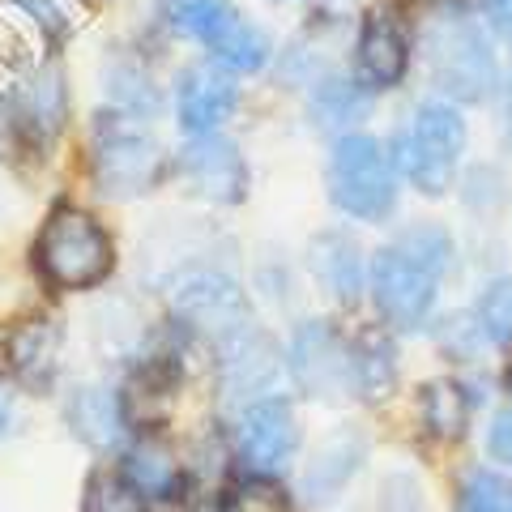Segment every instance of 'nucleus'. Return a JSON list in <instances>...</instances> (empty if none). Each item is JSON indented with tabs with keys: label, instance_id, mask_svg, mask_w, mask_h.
<instances>
[{
	"label": "nucleus",
	"instance_id": "f257e3e1",
	"mask_svg": "<svg viewBox=\"0 0 512 512\" xmlns=\"http://www.w3.org/2000/svg\"><path fill=\"white\" fill-rule=\"evenodd\" d=\"M457 269L453 235L436 222H410L372 256V299L384 325L419 333L436 312L440 286Z\"/></svg>",
	"mask_w": 512,
	"mask_h": 512
},
{
	"label": "nucleus",
	"instance_id": "f03ea898",
	"mask_svg": "<svg viewBox=\"0 0 512 512\" xmlns=\"http://www.w3.org/2000/svg\"><path fill=\"white\" fill-rule=\"evenodd\" d=\"M423 56L436 90L448 103H483L500 82L487 30L466 13H436L423 30Z\"/></svg>",
	"mask_w": 512,
	"mask_h": 512
},
{
	"label": "nucleus",
	"instance_id": "7ed1b4c3",
	"mask_svg": "<svg viewBox=\"0 0 512 512\" xmlns=\"http://www.w3.org/2000/svg\"><path fill=\"white\" fill-rule=\"evenodd\" d=\"M461 154H466V120L448 99H427L414 107L410 124L393 137V171L423 192V197H444L457 180Z\"/></svg>",
	"mask_w": 512,
	"mask_h": 512
},
{
	"label": "nucleus",
	"instance_id": "20e7f679",
	"mask_svg": "<svg viewBox=\"0 0 512 512\" xmlns=\"http://www.w3.org/2000/svg\"><path fill=\"white\" fill-rule=\"evenodd\" d=\"M35 261H39V274L56 291H90V286H99L111 274L116 248H111V235L94 214L77 210V205H60L43 222Z\"/></svg>",
	"mask_w": 512,
	"mask_h": 512
},
{
	"label": "nucleus",
	"instance_id": "39448f33",
	"mask_svg": "<svg viewBox=\"0 0 512 512\" xmlns=\"http://www.w3.org/2000/svg\"><path fill=\"white\" fill-rule=\"evenodd\" d=\"M325 192L346 218L384 222L397 210V171L389 150L372 133L338 137L325 163Z\"/></svg>",
	"mask_w": 512,
	"mask_h": 512
},
{
	"label": "nucleus",
	"instance_id": "423d86ee",
	"mask_svg": "<svg viewBox=\"0 0 512 512\" xmlns=\"http://www.w3.org/2000/svg\"><path fill=\"white\" fill-rule=\"evenodd\" d=\"M163 18L175 35L201 43L231 73H256L274 56L269 35L252 26L231 0H163Z\"/></svg>",
	"mask_w": 512,
	"mask_h": 512
},
{
	"label": "nucleus",
	"instance_id": "0eeeda50",
	"mask_svg": "<svg viewBox=\"0 0 512 512\" xmlns=\"http://www.w3.org/2000/svg\"><path fill=\"white\" fill-rule=\"evenodd\" d=\"M163 167L158 137L146 128V120L111 111L94 124V146H90V175L94 188L111 201H133L146 197Z\"/></svg>",
	"mask_w": 512,
	"mask_h": 512
},
{
	"label": "nucleus",
	"instance_id": "6e6552de",
	"mask_svg": "<svg viewBox=\"0 0 512 512\" xmlns=\"http://www.w3.org/2000/svg\"><path fill=\"white\" fill-rule=\"evenodd\" d=\"M291 380L299 393L316 397V402H342L350 393V342L342 338L329 320H303L291 338Z\"/></svg>",
	"mask_w": 512,
	"mask_h": 512
},
{
	"label": "nucleus",
	"instance_id": "1a4fd4ad",
	"mask_svg": "<svg viewBox=\"0 0 512 512\" xmlns=\"http://www.w3.org/2000/svg\"><path fill=\"white\" fill-rule=\"evenodd\" d=\"M171 308L184 325L210 329L218 338H231V333L252 325V308H248V295L239 291V282L218 274L210 265L184 269V274L171 282Z\"/></svg>",
	"mask_w": 512,
	"mask_h": 512
},
{
	"label": "nucleus",
	"instance_id": "9d476101",
	"mask_svg": "<svg viewBox=\"0 0 512 512\" xmlns=\"http://www.w3.org/2000/svg\"><path fill=\"white\" fill-rule=\"evenodd\" d=\"M235 448H239V461L252 474H278L299 448V414L291 406V397L265 393L248 402L244 419H239Z\"/></svg>",
	"mask_w": 512,
	"mask_h": 512
},
{
	"label": "nucleus",
	"instance_id": "9b49d317",
	"mask_svg": "<svg viewBox=\"0 0 512 512\" xmlns=\"http://www.w3.org/2000/svg\"><path fill=\"white\" fill-rule=\"evenodd\" d=\"M180 175L201 201H214V205H239L248 197V180H252L248 158L222 133L192 137L180 150Z\"/></svg>",
	"mask_w": 512,
	"mask_h": 512
},
{
	"label": "nucleus",
	"instance_id": "f8f14e48",
	"mask_svg": "<svg viewBox=\"0 0 512 512\" xmlns=\"http://www.w3.org/2000/svg\"><path fill=\"white\" fill-rule=\"evenodd\" d=\"M239 107V86L222 64H192L175 82V120L188 137L218 133Z\"/></svg>",
	"mask_w": 512,
	"mask_h": 512
},
{
	"label": "nucleus",
	"instance_id": "ddd939ff",
	"mask_svg": "<svg viewBox=\"0 0 512 512\" xmlns=\"http://www.w3.org/2000/svg\"><path fill=\"white\" fill-rule=\"evenodd\" d=\"M64 116H69V90H64V69L56 60H39L30 73L13 77L9 124L18 128V133L47 141L60 133Z\"/></svg>",
	"mask_w": 512,
	"mask_h": 512
},
{
	"label": "nucleus",
	"instance_id": "4468645a",
	"mask_svg": "<svg viewBox=\"0 0 512 512\" xmlns=\"http://www.w3.org/2000/svg\"><path fill=\"white\" fill-rule=\"evenodd\" d=\"M308 269H312L316 286L333 303H342V308H359V299H363V248H359V239L350 231L329 227V231L312 235Z\"/></svg>",
	"mask_w": 512,
	"mask_h": 512
},
{
	"label": "nucleus",
	"instance_id": "2eb2a0df",
	"mask_svg": "<svg viewBox=\"0 0 512 512\" xmlns=\"http://www.w3.org/2000/svg\"><path fill=\"white\" fill-rule=\"evenodd\" d=\"M5 355H9L13 376H18L26 389L43 393L47 384L56 380V372H60L64 325H60L56 316H30V320H22V325L9 333Z\"/></svg>",
	"mask_w": 512,
	"mask_h": 512
},
{
	"label": "nucleus",
	"instance_id": "dca6fc26",
	"mask_svg": "<svg viewBox=\"0 0 512 512\" xmlns=\"http://www.w3.org/2000/svg\"><path fill=\"white\" fill-rule=\"evenodd\" d=\"M363 461H367V436L359 427H338L308 461V470L299 478V491L308 495L312 504L333 500L338 491L350 487V478L363 470Z\"/></svg>",
	"mask_w": 512,
	"mask_h": 512
},
{
	"label": "nucleus",
	"instance_id": "f3484780",
	"mask_svg": "<svg viewBox=\"0 0 512 512\" xmlns=\"http://www.w3.org/2000/svg\"><path fill=\"white\" fill-rule=\"evenodd\" d=\"M359 77L367 90H389L406 77V64H410V47H406V35L389 13H367L363 18V30H359Z\"/></svg>",
	"mask_w": 512,
	"mask_h": 512
},
{
	"label": "nucleus",
	"instance_id": "a211bd4d",
	"mask_svg": "<svg viewBox=\"0 0 512 512\" xmlns=\"http://www.w3.org/2000/svg\"><path fill=\"white\" fill-rule=\"evenodd\" d=\"M274 376H278V355L269 338L256 333V325L222 338V389H227L231 402H239V397L256 402Z\"/></svg>",
	"mask_w": 512,
	"mask_h": 512
},
{
	"label": "nucleus",
	"instance_id": "6ab92c4d",
	"mask_svg": "<svg viewBox=\"0 0 512 512\" xmlns=\"http://www.w3.org/2000/svg\"><path fill=\"white\" fill-rule=\"evenodd\" d=\"M64 419H69L77 440L99 448V453H111L128 436L124 397L116 389H103V384H82L64 406Z\"/></svg>",
	"mask_w": 512,
	"mask_h": 512
},
{
	"label": "nucleus",
	"instance_id": "aec40b11",
	"mask_svg": "<svg viewBox=\"0 0 512 512\" xmlns=\"http://www.w3.org/2000/svg\"><path fill=\"white\" fill-rule=\"evenodd\" d=\"M397 389V346L384 329H363L350 342V393L363 402H384Z\"/></svg>",
	"mask_w": 512,
	"mask_h": 512
},
{
	"label": "nucleus",
	"instance_id": "412c9836",
	"mask_svg": "<svg viewBox=\"0 0 512 512\" xmlns=\"http://www.w3.org/2000/svg\"><path fill=\"white\" fill-rule=\"evenodd\" d=\"M367 111H372V90L359 86L355 77H338V73L320 77L308 94V116L316 128H325V133L359 124Z\"/></svg>",
	"mask_w": 512,
	"mask_h": 512
},
{
	"label": "nucleus",
	"instance_id": "4be33fe9",
	"mask_svg": "<svg viewBox=\"0 0 512 512\" xmlns=\"http://www.w3.org/2000/svg\"><path fill=\"white\" fill-rule=\"evenodd\" d=\"M103 86H107V99L124 116H137V120H150L158 111V90L150 82V73L141 69L137 60L128 56H111L107 69H103Z\"/></svg>",
	"mask_w": 512,
	"mask_h": 512
},
{
	"label": "nucleus",
	"instance_id": "5701e85b",
	"mask_svg": "<svg viewBox=\"0 0 512 512\" xmlns=\"http://www.w3.org/2000/svg\"><path fill=\"white\" fill-rule=\"evenodd\" d=\"M128 483H133L141 495H154V500H167V495L180 487V466H175L171 448L167 444H154V440H141L124 453V470H120Z\"/></svg>",
	"mask_w": 512,
	"mask_h": 512
},
{
	"label": "nucleus",
	"instance_id": "b1692460",
	"mask_svg": "<svg viewBox=\"0 0 512 512\" xmlns=\"http://www.w3.org/2000/svg\"><path fill=\"white\" fill-rule=\"evenodd\" d=\"M39 52H43V30L35 26V18H30L18 0L0 5V64L13 77H22L43 60Z\"/></svg>",
	"mask_w": 512,
	"mask_h": 512
},
{
	"label": "nucleus",
	"instance_id": "393cba45",
	"mask_svg": "<svg viewBox=\"0 0 512 512\" xmlns=\"http://www.w3.org/2000/svg\"><path fill=\"white\" fill-rule=\"evenodd\" d=\"M419 410H423V427L440 440H457L466 436V397H461V384L453 380H431L419 389Z\"/></svg>",
	"mask_w": 512,
	"mask_h": 512
},
{
	"label": "nucleus",
	"instance_id": "a878e982",
	"mask_svg": "<svg viewBox=\"0 0 512 512\" xmlns=\"http://www.w3.org/2000/svg\"><path fill=\"white\" fill-rule=\"evenodd\" d=\"M474 325L487 346H512V278H491L474 303Z\"/></svg>",
	"mask_w": 512,
	"mask_h": 512
},
{
	"label": "nucleus",
	"instance_id": "bb28decb",
	"mask_svg": "<svg viewBox=\"0 0 512 512\" xmlns=\"http://www.w3.org/2000/svg\"><path fill=\"white\" fill-rule=\"evenodd\" d=\"M82 512H146V495H141L120 470H99L90 474Z\"/></svg>",
	"mask_w": 512,
	"mask_h": 512
},
{
	"label": "nucleus",
	"instance_id": "cd10ccee",
	"mask_svg": "<svg viewBox=\"0 0 512 512\" xmlns=\"http://www.w3.org/2000/svg\"><path fill=\"white\" fill-rule=\"evenodd\" d=\"M461 508L466 512H512V483L495 470H474L466 478Z\"/></svg>",
	"mask_w": 512,
	"mask_h": 512
},
{
	"label": "nucleus",
	"instance_id": "c85d7f7f",
	"mask_svg": "<svg viewBox=\"0 0 512 512\" xmlns=\"http://www.w3.org/2000/svg\"><path fill=\"white\" fill-rule=\"evenodd\" d=\"M18 5L35 18V26L43 35H64L82 22V5L77 0H18Z\"/></svg>",
	"mask_w": 512,
	"mask_h": 512
},
{
	"label": "nucleus",
	"instance_id": "c756f323",
	"mask_svg": "<svg viewBox=\"0 0 512 512\" xmlns=\"http://www.w3.org/2000/svg\"><path fill=\"white\" fill-rule=\"evenodd\" d=\"M380 512H427L423 487L414 474H389L380 487Z\"/></svg>",
	"mask_w": 512,
	"mask_h": 512
},
{
	"label": "nucleus",
	"instance_id": "7c9ffc66",
	"mask_svg": "<svg viewBox=\"0 0 512 512\" xmlns=\"http://www.w3.org/2000/svg\"><path fill=\"white\" fill-rule=\"evenodd\" d=\"M487 453L495 466L512 470V406L508 410H495V419L487 427Z\"/></svg>",
	"mask_w": 512,
	"mask_h": 512
},
{
	"label": "nucleus",
	"instance_id": "2f4dec72",
	"mask_svg": "<svg viewBox=\"0 0 512 512\" xmlns=\"http://www.w3.org/2000/svg\"><path fill=\"white\" fill-rule=\"evenodd\" d=\"M483 13H487V26L512 47V0H483Z\"/></svg>",
	"mask_w": 512,
	"mask_h": 512
},
{
	"label": "nucleus",
	"instance_id": "473e14b6",
	"mask_svg": "<svg viewBox=\"0 0 512 512\" xmlns=\"http://www.w3.org/2000/svg\"><path fill=\"white\" fill-rule=\"evenodd\" d=\"M504 128H508V146H512V77H508V90H504Z\"/></svg>",
	"mask_w": 512,
	"mask_h": 512
},
{
	"label": "nucleus",
	"instance_id": "72a5a7b5",
	"mask_svg": "<svg viewBox=\"0 0 512 512\" xmlns=\"http://www.w3.org/2000/svg\"><path fill=\"white\" fill-rule=\"evenodd\" d=\"M5 423H9V402H5V393H0V431H5Z\"/></svg>",
	"mask_w": 512,
	"mask_h": 512
},
{
	"label": "nucleus",
	"instance_id": "f704fd0d",
	"mask_svg": "<svg viewBox=\"0 0 512 512\" xmlns=\"http://www.w3.org/2000/svg\"><path fill=\"white\" fill-rule=\"evenodd\" d=\"M508 393H512V367H508Z\"/></svg>",
	"mask_w": 512,
	"mask_h": 512
},
{
	"label": "nucleus",
	"instance_id": "c9c22d12",
	"mask_svg": "<svg viewBox=\"0 0 512 512\" xmlns=\"http://www.w3.org/2000/svg\"><path fill=\"white\" fill-rule=\"evenodd\" d=\"M457 512H466V508H457Z\"/></svg>",
	"mask_w": 512,
	"mask_h": 512
}]
</instances>
